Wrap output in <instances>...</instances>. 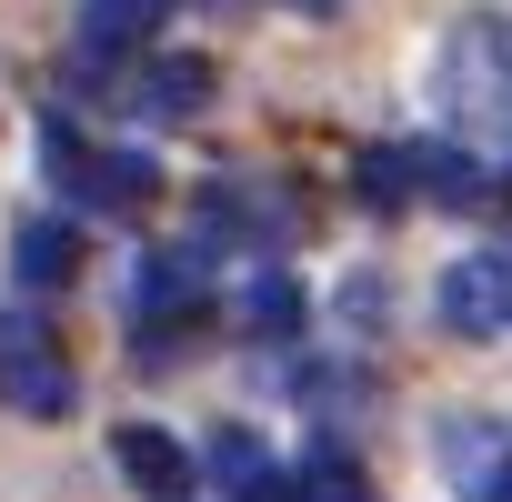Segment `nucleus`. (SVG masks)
Wrapping results in <instances>:
<instances>
[{"label": "nucleus", "mask_w": 512, "mask_h": 502, "mask_svg": "<svg viewBox=\"0 0 512 502\" xmlns=\"http://www.w3.org/2000/svg\"><path fill=\"white\" fill-rule=\"evenodd\" d=\"M432 91H442V121L472 131V141L512 171V11L452 21V41H442V61H432Z\"/></svg>", "instance_id": "nucleus-1"}, {"label": "nucleus", "mask_w": 512, "mask_h": 502, "mask_svg": "<svg viewBox=\"0 0 512 502\" xmlns=\"http://www.w3.org/2000/svg\"><path fill=\"white\" fill-rule=\"evenodd\" d=\"M41 161H51V181L71 191V201H91V211H151L161 201V171H151V151H91L71 121H41Z\"/></svg>", "instance_id": "nucleus-2"}, {"label": "nucleus", "mask_w": 512, "mask_h": 502, "mask_svg": "<svg viewBox=\"0 0 512 502\" xmlns=\"http://www.w3.org/2000/svg\"><path fill=\"white\" fill-rule=\"evenodd\" d=\"M201 312H211V262L191 241H161V251L131 262V322L141 332H191Z\"/></svg>", "instance_id": "nucleus-3"}, {"label": "nucleus", "mask_w": 512, "mask_h": 502, "mask_svg": "<svg viewBox=\"0 0 512 502\" xmlns=\"http://www.w3.org/2000/svg\"><path fill=\"white\" fill-rule=\"evenodd\" d=\"M432 312L462 342H502L512 332V251H462L442 272V292H432Z\"/></svg>", "instance_id": "nucleus-4"}, {"label": "nucleus", "mask_w": 512, "mask_h": 502, "mask_svg": "<svg viewBox=\"0 0 512 502\" xmlns=\"http://www.w3.org/2000/svg\"><path fill=\"white\" fill-rule=\"evenodd\" d=\"M201 231H241L251 251H262V262H272V251L302 231V201L292 191H272V181H241V171H211L201 181Z\"/></svg>", "instance_id": "nucleus-5"}, {"label": "nucleus", "mask_w": 512, "mask_h": 502, "mask_svg": "<svg viewBox=\"0 0 512 502\" xmlns=\"http://www.w3.org/2000/svg\"><path fill=\"white\" fill-rule=\"evenodd\" d=\"M442 472L462 482V502H512V432L502 422H452L442 432Z\"/></svg>", "instance_id": "nucleus-6"}, {"label": "nucleus", "mask_w": 512, "mask_h": 502, "mask_svg": "<svg viewBox=\"0 0 512 502\" xmlns=\"http://www.w3.org/2000/svg\"><path fill=\"white\" fill-rule=\"evenodd\" d=\"M121 472H131V492H151V502H181L191 492V452L171 442V432H151V422H121Z\"/></svg>", "instance_id": "nucleus-7"}, {"label": "nucleus", "mask_w": 512, "mask_h": 502, "mask_svg": "<svg viewBox=\"0 0 512 502\" xmlns=\"http://www.w3.org/2000/svg\"><path fill=\"white\" fill-rule=\"evenodd\" d=\"M171 21V0H81V51H141L151 31Z\"/></svg>", "instance_id": "nucleus-8"}, {"label": "nucleus", "mask_w": 512, "mask_h": 502, "mask_svg": "<svg viewBox=\"0 0 512 502\" xmlns=\"http://www.w3.org/2000/svg\"><path fill=\"white\" fill-rule=\"evenodd\" d=\"M11 272H21L31 292H61V282L81 272V231H71V221H21V241H11Z\"/></svg>", "instance_id": "nucleus-9"}, {"label": "nucleus", "mask_w": 512, "mask_h": 502, "mask_svg": "<svg viewBox=\"0 0 512 502\" xmlns=\"http://www.w3.org/2000/svg\"><path fill=\"white\" fill-rule=\"evenodd\" d=\"M241 332H251V342H292V332H302V282H292L282 262H262V272L241 282Z\"/></svg>", "instance_id": "nucleus-10"}, {"label": "nucleus", "mask_w": 512, "mask_h": 502, "mask_svg": "<svg viewBox=\"0 0 512 502\" xmlns=\"http://www.w3.org/2000/svg\"><path fill=\"white\" fill-rule=\"evenodd\" d=\"M362 201H372V211H412V201H432V181H422V141H382V151H362Z\"/></svg>", "instance_id": "nucleus-11"}, {"label": "nucleus", "mask_w": 512, "mask_h": 502, "mask_svg": "<svg viewBox=\"0 0 512 502\" xmlns=\"http://www.w3.org/2000/svg\"><path fill=\"white\" fill-rule=\"evenodd\" d=\"M131 101H141L151 121H191V111L211 101V61H191V51H181V61H151Z\"/></svg>", "instance_id": "nucleus-12"}, {"label": "nucleus", "mask_w": 512, "mask_h": 502, "mask_svg": "<svg viewBox=\"0 0 512 502\" xmlns=\"http://www.w3.org/2000/svg\"><path fill=\"white\" fill-rule=\"evenodd\" d=\"M211 482H221L231 502H282V472H272V452L251 442V432H221V442H211Z\"/></svg>", "instance_id": "nucleus-13"}, {"label": "nucleus", "mask_w": 512, "mask_h": 502, "mask_svg": "<svg viewBox=\"0 0 512 502\" xmlns=\"http://www.w3.org/2000/svg\"><path fill=\"white\" fill-rule=\"evenodd\" d=\"M282 502H372V472H362L352 452H332V442H322V452L282 482Z\"/></svg>", "instance_id": "nucleus-14"}, {"label": "nucleus", "mask_w": 512, "mask_h": 502, "mask_svg": "<svg viewBox=\"0 0 512 502\" xmlns=\"http://www.w3.org/2000/svg\"><path fill=\"white\" fill-rule=\"evenodd\" d=\"M302 402H312V412H362V402H372V372H312Z\"/></svg>", "instance_id": "nucleus-15"}, {"label": "nucleus", "mask_w": 512, "mask_h": 502, "mask_svg": "<svg viewBox=\"0 0 512 502\" xmlns=\"http://www.w3.org/2000/svg\"><path fill=\"white\" fill-rule=\"evenodd\" d=\"M302 11H332V0H302Z\"/></svg>", "instance_id": "nucleus-16"}]
</instances>
